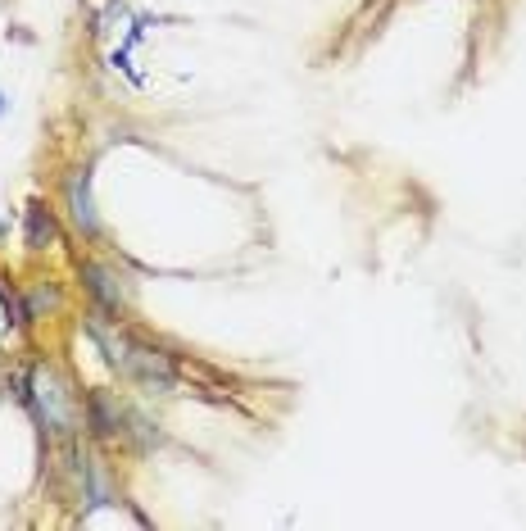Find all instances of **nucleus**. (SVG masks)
Returning a JSON list of instances; mask_svg holds the SVG:
<instances>
[{"instance_id":"nucleus-1","label":"nucleus","mask_w":526,"mask_h":531,"mask_svg":"<svg viewBox=\"0 0 526 531\" xmlns=\"http://www.w3.org/2000/svg\"><path fill=\"white\" fill-rule=\"evenodd\" d=\"M28 400L37 404V413H41V423L50 427V432H69L73 427V400H69V391H64V382H59L50 368H37L32 373V391H28Z\"/></svg>"},{"instance_id":"nucleus-2","label":"nucleus","mask_w":526,"mask_h":531,"mask_svg":"<svg viewBox=\"0 0 526 531\" xmlns=\"http://www.w3.org/2000/svg\"><path fill=\"white\" fill-rule=\"evenodd\" d=\"M69 205H73V218H78L82 232H96V205H91V177L87 173L69 177Z\"/></svg>"},{"instance_id":"nucleus-3","label":"nucleus","mask_w":526,"mask_h":531,"mask_svg":"<svg viewBox=\"0 0 526 531\" xmlns=\"http://www.w3.org/2000/svg\"><path fill=\"white\" fill-rule=\"evenodd\" d=\"M50 241H55V218H50V209L32 205L28 209V250H46Z\"/></svg>"},{"instance_id":"nucleus-4","label":"nucleus","mask_w":526,"mask_h":531,"mask_svg":"<svg viewBox=\"0 0 526 531\" xmlns=\"http://www.w3.org/2000/svg\"><path fill=\"white\" fill-rule=\"evenodd\" d=\"M82 277H87V286L105 300V309H118V286H114V277L105 273V268H96V264H87L82 268Z\"/></svg>"},{"instance_id":"nucleus-5","label":"nucleus","mask_w":526,"mask_h":531,"mask_svg":"<svg viewBox=\"0 0 526 531\" xmlns=\"http://www.w3.org/2000/svg\"><path fill=\"white\" fill-rule=\"evenodd\" d=\"M55 300H59L55 291H37V295H32V314H41V309H50V305H55Z\"/></svg>"},{"instance_id":"nucleus-6","label":"nucleus","mask_w":526,"mask_h":531,"mask_svg":"<svg viewBox=\"0 0 526 531\" xmlns=\"http://www.w3.org/2000/svg\"><path fill=\"white\" fill-rule=\"evenodd\" d=\"M5 314H10V309H5V295H0V327H5Z\"/></svg>"},{"instance_id":"nucleus-7","label":"nucleus","mask_w":526,"mask_h":531,"mask_svg":"<svg viewBox=\"0 0 526 531\" xmlns=\"http://www.w3.org/2000/svg\"><path fill=\"white\" fill-rule=\"evenodd\" d=\"M5 109H10V100H5V91H0V114H5Z\"/></svg>"}]
</instances>
